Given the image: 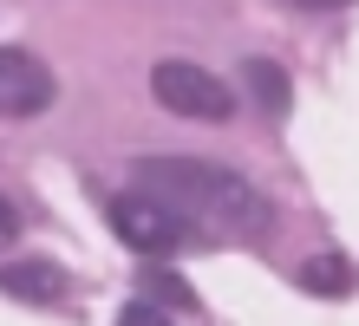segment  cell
Returning a JSON list of instances; mask_svg holds the SVG:
<instances>
[{
	"mask_svg": "<svg viewBox=\"0 0 359 326\" xmlns=\"http://www.w3.org/2000/svg\"><path fill=\"white\" fill-rule=\"evenodd\" d=\"M242 79H248V92H255V104L268 118H287V104H294V85H287V72L274 59H248L242 65Z\"/></svg>",
	"mask_w": 359,
	"mask_h": 326,
	"instance_id": "6",
	"label": "cell"
},
{
	"mask_svg": "<svg viewBox=\"0 0 359 326\" xmlns=\"http://www.w3.org/2000/svg\"><path fill=\"white\" fill-rule=\"evenodd\" d=\"M151 287H157L163 300H170V307H183V313H189V307H196V294H189V287H183V280H170V274H151Z\"/></svg>",
	"mask_w": 359,
	"mask_h": 326,
	"instance_id": "9",
	"label": "cell"
},
{
	"mask_svg": "<svg viewBox=\"0 0 359 326\" xmlns=\"http://www.w3.org/2000/svg\"><path fill=\"white\" fill-rule=\"evenodd\" d=\"M151 98L170 118H196V124H229L236 118V98L216 72H203L196 59H157L151 65Z\"/></svg>",
	"mask_w": 359,
	"mask_h": 326,
	"instance_id": "2",
	"label": "cell"
},
{
	"mask_svg": "<svg viewBox=\"0 0 359 326\" xmlns=\"http://www.w3.org/2000/svg\"><path fill=\"white\" fill-rule=\"evenodd\" d=\"M301 287H307V294H346V287H353V268H346L340 254L301 261Z\"/></svg>",
	"mask_w": 359,
	"mask_h": 326,
	"instance_id": "7",
	"label": "cell"
},
{
	"mask_svg": "<svg viewBox=\"0 0 359 326\" xmlns=\"http://www.w3.org/2000/svg\"><path fill=\"white\" fill-rule=\"evenodd\" d=\"M287 7H346V0H287Z\"/></svg>",
	"mask_w": 359,
	"mask_h": 326,
	"instance_id": "11",
	"label": "cell"
},
{
	"mask_svg": "<svg viewBox=\"0 0 359 326\" xmlns=\"http://www.w3.org/2000/svg\"><path fill=\"white\" fill-rule=\"evenodd\" d=\"M0 294L27 300V307H53L66 300V274L53 261H0Z\"/></svg>",
	"mask_w": 359,
	"mask_h": 326,
	"instance_id": "5",
	"label": "cell"
},
{
	"mask_svg": "<svg viewBox=\"0 0 359 326\" xmlns=\"http://www.w3.org/2000/svg\"><path fill=\"white\" fill-rule=\"evenodd\" d=\"M53 98H59V79L46 59L27 46H0V118H39L53 111Z\"/></svg>",
	"mask_w": 359,
	"mask_h": 326,
	"instance_id": "4",
	"label": "cell"
},
{
	"mask_svg": "<svg viewBox=\"0 0 359 326\" xmlns=\"http://www.w3.org/2000/svg\"><path fill=\"white\" fill-rule=\"evenodd\" d=\"M13 242H20V209L0 196V248H13Z\"/></svg>",
	"mask_w": 359,
	"mask_h": 326,
	"instance_id": "10",
	"label": "cell"
},
{
	"mask_svg": "<svg viewBox=\"0 0 359 326\" xmlns=\"http://www.w3.org/2000/svg\"><path fill=\"white\" fill-rule=\"evenodd\" d=\"M118 320H124V326H163V320H170V313H163V307H157V300H131V307H124Z\"/></svg>",
	"mask_w": 359,
	"mask_h": 326,
	"instance_id": "8",
	"label": "cell"
},
{
	"mask_svg": "<svg viewBox=\"0 0 359 326\" xmlns=\"http://www.w3.org/2000/svg\"><path fill=\"white\" fill-rule=\"evenodd\" d=\"M137 189L163 196L183 222L196 229H216V235H268V196L236 177V170L209 163V157H177V150H163V157H137Z\"/></svg>",
	"mask_w": 359,
	"mask_h": 326,
	"instance_id": "1",
	"label": "cell"
},
{
	"mask_svg": "<svg viewBox=\"0 0 359 326\" xmlns=\"http://www.w3.org/2000/svg\"><path fill=\"white\" fill-rule=\"evenodd\" d=\"M111 229H118V242L124 248H137L144 261H157V254H170L189 242V222L163 203V196L151 189H131V196H111Z\"/></svg>",
	"mask_w": 359,
	"mask_h": 326,
	"instance_id": "3",
	"label": "cell"
}]
</instances>
